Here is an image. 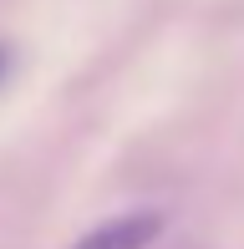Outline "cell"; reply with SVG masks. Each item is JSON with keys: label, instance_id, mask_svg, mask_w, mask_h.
Here are the masks:
<instances>
[{"label": "cell", "instance_id": "cell-1", "mask_svg": "<svg viewBox=\"0 0 244 249\" xmlns=\"http://www.w3.org/2000/svg\"><path fill=\"white\" fill-rule=\"evenodd\" d=\"M158 234H163V213L158 209H132V213H117V219L87 229L71 249H148Z\"/></svg>", "mask_w": 244, "mask_h": 249}, {"label": "cell", "instance_id": "cell-2", "mask_svg": "<svg viewBox=\"0 0 244 249\" xmlns=\"http://www.w3.org/2000/svg\"><path fill=\"white\" fill-rule=\"evenodd\" d=\"M0 71H5V51H0Z\"/></svg>", "mask_w": 244, "mask_h": 249}]
</instances>
